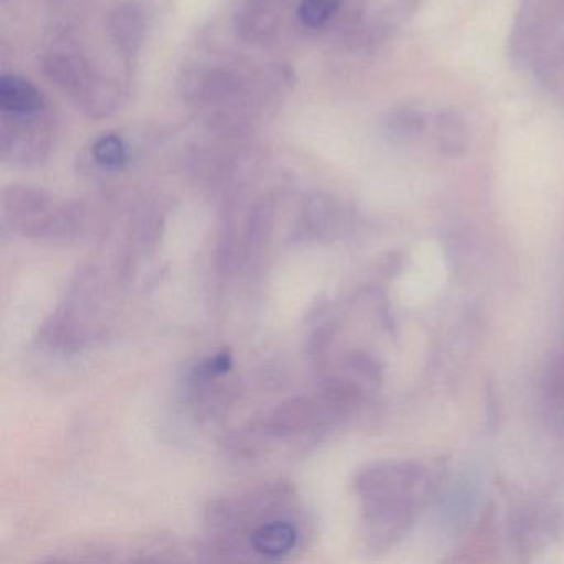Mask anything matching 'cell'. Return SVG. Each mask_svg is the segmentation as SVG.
I'll list each match as a JSON object with an SVG mask.
<instances>
[{
	"instance_id": "6",
	"label": "cell",
	"mask_w": 564,
	"mask_h": 564,
	"mask_svg": "<svg viewBox=\"0 0 564 564\" xmlns=\"http://www.w3.org/2000/svg\"><path fill=\"white\" fill-rule=\"evenodd\" d=\"M546 398L554 421L564 429V356L557 359L547 376Z\"/></svg>"
},
{
	"instance_id": "5",
	"label": "cell",
	"mask_w": 564,
	"mask_h": 564,
	"mask_svg": "<svg viewBox=\"0 0 564 564\" xmlns=\"http://www.w3.org/2000/svg\"><path fill=\"white\" fill-rule=\"evenodd\" d=\"M94 158L107 170H118L128 161L127 144L115 134H105L94 144Z\"/></svg>"
},
{
	"instance_id": "4",
	"label": "cell",
	"mask_w": 564,
	"mask_h": 564,
	"mask_svg": "<svg viewBox=\"0 0 564 564\" xmlns=\"http://www.w3.org/2000/svg\"><path fill=\"white\" fill-rule=\"evenodd\" d=\"M437 147L448 156H458L468 147V130L464 118L455 111H442L435 121Z\"/></svg>"
},
{
	"instance_id": "8",
	"label": "cell",
	"mask_w": 564,
	"mask_h": 564,
	"mask_svg": "<svg viewBox=\"0 0 564 564\" xmlns=\"http://www.w3.org/2000/svg\"><path fill=\"white\" fill-rule=\"evenodd\" d=\"M391 127L401 137L414 138L424 131L425 120L419 111L401 110L392 118Z\"/></svg>"
},
{
	"instance_id": "1",
	"label": "cell",
	"mask_w": 564,
	"mask_h": 564,
	"mask_svg": "<svg viewBox=\"0 0 564 564\" xmlns=\"http://www.w3.org/2000/svg\"><path fill=\"white\" fill-rule=\"evenodd\" d=\"M434 468L417 462H382L358 478L365 501L366 540L376 550H388L405 538L419 511L438 488Z\"/></svg>"
},
{
	"instance_id": "2",
	"label": "cell",
	"mask_w": 564,
	"mask_h": 564,
	"mask_svg": "<svg viewBox=\"0 0 564 564\" xmlns=\"http://www.w3.org/2000/svg\"><path fill=\"white\" fill-rule=\"evenodd\" d=\"M299 530L289 520H272L260 524L250 534V544L256 553L276 560L295 550L299 543Z\"/></svg>"
},
{
	"instance_id": "7",
	"label": "cell",
	"mask_w": 564,
	"mask_h": 564,
	"mask_svg": "<svg viewBox=\"0 0 564 564\" xmlns=\"http://www.w3.org/2000/svg\"><path fill=\"white\" fill-rule=\"evenodd\" d=\"M341 8V0H303L299 18L306 28H322Z\"/></svg>"
},
{
	"instance_id": "3",
	"label": "cell",
	"mask_w": 564,
	"mask_h": 564,
	"mask_svg": "<svg viewBox=\"0 0 564 564\" xmlns=\"http://www.w3.org/2000/svg\"><path fill=\"white\" fill-rule=\"evenodd\" d=\"M0 107L15 117H32L41 113L44 100L34 85L24 78L6 75L0 80Z\"/></svg>"
}]
</instances>
